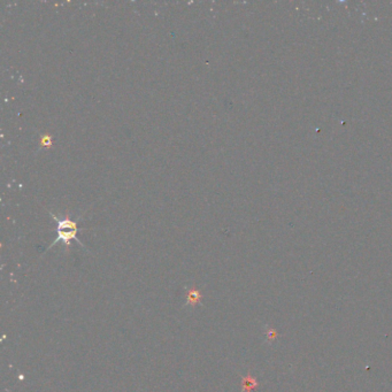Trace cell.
I'll list each match as a JSON object with an SVG mask.
<instances>
[{
    "label": "cell",
    "instance_id": "1",
    "mask_svg": "<svg viewBox=\"0 0 392 392\" xmlns=\"http://www.w3.org/2000/svg\"><path fill=\"white\" fill-rule=\"evenodd\" d=\"M51 215L53 216V219L57 221V224H58V228H57L58 237L57 240L53 242L52 245L57 244V243L59 242H62L66 245H70L71 240L77 241L81 244V242L76 238V232H77L76 222H74V221H71L68 218H58V216H56L53 213H51Z\"/></svg>",
    "mask_w": 392,
    "mask_h": 392
},
{
    "label": "cell",
    "instance_id": "2",
    "mask_svg": "<svg viewBox=\"0 0 392 392\" xmlns=\"http://www.w3.org/2000/svg\"><path fill=\"white\" fill-rule=\"evenodd\" d=\"M199 299H200L199 292L196 291V290H193V291H191V294L189 295L188 303L191 304V305H195L196 303H198V301H199Z\"/></svg>",
    "mask_w": 392,
    "mask_h": 392
},
{
    "label": "cell",
    "instance_id": "3",
    "mask_svg": "<svg viewBox=\"0 0 392 392\" xmlns=\"http://www.w3.org/2000/svg\"><path fill=\"white\" fill-rule=\"evenodd\" d=\"M276 336H277V333H276V331L274 330V329H272V330H269V332H268V338L269 339H274Z\"/></svg>",
    "mask_w": 392,
    "mask_h": 392
}]
</instances>
